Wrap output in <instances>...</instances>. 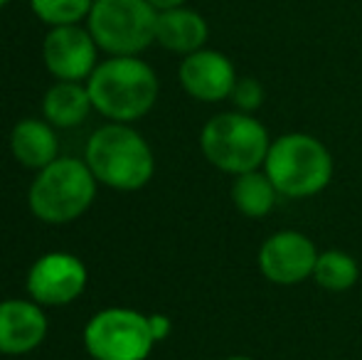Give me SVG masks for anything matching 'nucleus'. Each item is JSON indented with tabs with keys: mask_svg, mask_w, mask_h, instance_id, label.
<instances>
[{
	"mask_svg": "<svg viewBox=\"0 0 362 360\" xmlns=\"http://www.w3.org/2000/svg\"><path fill=\"white\" fill-rule=\"evenodd\" d=\"M264 170L284 197H313L330 185L335 173L333 153L310 134H284L269 146Z\"/></svg>",
	"mask_w": 362,
	"mask_h": 360,
	"instance_id": "nucleus-3",
	"label": "nucleus"
},
{
	"mask_svg": "<svg viewBox=\"0 0 362 360\" xmlns=\"http://www.w3.org/2000/svg\"><path fill=\"white\" fill-rule=\"evenodd\" d=\"M91 109L94 104L89 89L81 82H54L42 96L45 121H49L54 129H74L84 124Z\"/></svg>",
	"mask_w": 362,
	"mask_h": 360,
	"instance_id": "nucleus-15",
	"label": "nucleus"
},
{
	"mask_svg": "<svg viewBox=\"0 0 362 360\" xmlns=\"http://www.w3.org/2000/svg\"><path fill=\"white\" fill-rule=\"evenodd\" d=\"M279 197H281V192L276 190V185H274L264 168L234 175L232 202L244 217H252V220L267 217L276 207Z\"/></svg>",
	"mask_w": 362,
	"mask_h": 360,
	"instance_id": "nucleus-16",
	"label": "nucleus"
},
{
	"mask_svg": "<svg viewBox=\"0 0 362 360\" xmlns=\"http://www.w3.org/2000/svg\"><path fill=\"white\" fill-rule=\"evenodd\" d=\"M84 161L96 182L121 192H136L151 182L156 173V156L134 126L111 124L91 134Z\"/></svg>",
	"mask_w": 362,
	"mask_h": 360,
	"instance_id": "nucleus-2",
	"label": "nucleus"
},
{
	"mask_svg": "<svg viewBox=\"0 0 362 360\" xmlns=\"http://www.w3.org/2000/svg\"><path fill=\"white\" fill-rule=\"evenodd\" d=\"M42 59L57 82H86L99 64V45L81 25H59L45 35Z\"/></svg>",
	"mask_w": 362,
	"mask_h": 360,
	"instance_id": "nucleus-10",
	"label": "nucleus"
},
{
	"mask_svg": "<svg viewBox=\"0 0 362 360\" xmlns=\"http://www.w3.org/2000/svg\"><path fill=\"white\" fill-rule=\"evenodd\" d=\"M156 10H170V8H180L187 0H148Z\"/></svg>",
	"mask_w": 362,
	"mask_h": 360,
	"instance_id": "nucleus-21",
	"label": "nucleus"
},
{
	"mask_svg": "<svg viewBox=\"0 0 362 360\" xmlns=\"http://www.w3.org/2000/svg\"><path fill=\"white\" fill-rule=\"evenodd\" d=\"M318 255V247L308 235L298 230H281L264 240L257 265L267 281L276 286H296L313 277Z\"/></svg>",
	"mask_w": 362,
	"mask_h": 360,
	"instance_id": "nucleus-8",
	"label": "nucleus"
},
{
	"mask_svg": "<svg viewBox=\"0 0 362 360\" xmlns=\"http://www.w3.org/2000/svg\"><path fill=\"white\" fill-rule=\"evenodd\" d=\"M180 87L187 96L205 104H217L232 96V89L237 84V69L227 54L217 50H197V52L182 57L177 69Z\"/></svg>",
	"mask_w": 362,
	"mask_h": 360,
	"instance_id": "nucleus-11",
	"label": "nucleus"
},
{
	"mask_svg": "<svg viewBox=\"0 0 362 360\" xmlns=\"http://www.w3.org/2000/svg\"><path fill=\"white\" fill-rule=\"evenodd\" d=\"M33 298L0 301V353L25 356L42 346L47 338V316Z\"/></svg>",
	"mask_w": 362,
	"mask_h": 360,
	"instance_id": "nucleus-12",
	"label": "nucleus"
},
{
	"mask_svg": "<svg viewBox=\"0 0 362 360\" xmlns=\"http://www.w3.org/2000/svg\"><path fill=\"white\" fill-rule=\"evenodd\" d=\"M94 0H30L35 18H40L49 28L59 25H79L86 20Z\"/></svg>",
	"mask_w": 362,
	"mask_h": 360,
	"instance_id": "nucleus-18",
	"label": "nucleus"
},
{
	"mask_svg": "<svg viewBox=\"0 0 362 360\" xmlns=\"http://www.w3.org/2000/svg\"><path fill=\"white\" fill-rule=\"evenodd\" d=\"M269 146V131L254 114L222 111L212 116L200 134V149L207 163L229 175H242L264 168Z\"/></svg>",
	"mask_w": 362,
	"mask_h": 360,
	"instance_id": "nucleus-5",
	"label": "nucleus"
},
{
	"mask_svg": "<svg viewBox=\"0 0 362 360\" xmlns=\"http://www.w3.org/2000/svg\"><path fill=\"white\" fill-rule=\"evenodd\" d=\"M158 10L148 0H94L86 30L111 57H136L156 42Z\"/></svg>",
	"mask_w": 362,
	"mask_h": 360,
	"instance_id": "nucleus-6",
	"label": "nucleus"
},
{
	"mask_svg": "<svg viewBox=\"0 0 362 360\" xmlns=\"http://www.w3.org/2000/svg\"><path fill=\"white\" fill-rule=\"evenodd\" d=\"M232 104L237 111H244V114H254L259 106L264 104V87L259 79L254 77H239L237 84L232 89Z\"/></svg>",
	"mask_w": 362,
	"mask_h": 360,
	"instance_id": "nucleus-19",
	"label": "nucleus"
},
{
	"mask_svg": "<svg viewBox=\"0 0 362 360\" xmlns=\"http://www.w3.org/2000/svg\"><path fill=\"white\" fill-rule=\"evenodd\" d=\"M96 197V178L86 161L57 158L37 170L28 190L30 212L47 225H67L81 217Z\"/></svg>",
	"mask_w": 362,
	"mask_h": 360,
	"instance_id": "nucleus-4",
	"label": "nucleus"
},
{
	"mask_svg": "<svg viewBox=\"0 0 362 360\" xmlns=\"http://www.w3.org/2000/svg\"><path fill=\"white\" fill-rule=\"evenodd\" d=\"M148 321H151V331H153L156 343L165 341V338L170 336L173 323H170V318H168L165 313H148Z\"/></svg>",
	"mask_w": 362,
	"mask_h": 360,
	"instance_id": "nucleus-20",
	"label": "nucleus"
},
{
	"mask_svg": "<svg viewBox=\"0 0 362 360\" xmlns=\"http://www.w3.org/2000/svg\"><path fill=\"white\" fill-rule=\"evenodd\" d=\"M89 281L84 262L69 252H49L28 272V294L40 306H67L81 296Z\"/></svg>",
	"mask_w": 362,
	"mask_h": 360,
	"instance_id": "nucleus-9",
	"label": "nucleus"
},
{
	"mask_svg": "<svg viewBox=\"0 0 362 360\" xmlns=\"http://www.w3.org/2000/svg\"><path fill=\"white\" fill-rule=\"evenodd\" d=\"M94 111L116 124L144 119L158 101V74L148 62L136 57H109L96 64L86 79Z\"/></svg>",
	"mask_w": 362,
	"mask_h": 360,
	"instance_id": "nucleus-1",
	"label": "nucleus"
},
{
	"mask_svg": "<svg viewBox=\"0 0 362 360\" xmlns=\"http://www.w3.org/2000/svg\"><path fill=\"white\" fill-rule=\"evenodd\" d=\"M153 346L151 321L134 308H104L84 326V348L94 360H146Z\"/></svg>",
	"mask_w": 362,
	"mask_h": 360,
	"instance_id": "nucleus-7",
	"label": "nucleus"
},
{
	"mask_svg": "<svg viewBox=\"0 0 362 360\" xmlns=\"http://www.w3.org/2000/svg\"><path fill=\"white\" fill-rule=\"evenodd\" d=\"M207 37H210V28H207V20L197 10L185 8V5L170 10H158L156 42L168 52L187 57V54L205 47Z\"/></svg>",
	"mask_w": 362,
	"mask_h": 360,
	"instance_id": "nucleus-13",
	"label": "nucleus"
},
{
	"mask_svg": "<svg viewBox=\"0 0 362 360\" xmlns=\"http://www.w3.org/2000/svg\"><path fill=\"white\" fill-rule=\"evenodd\" d=\"M313 279L325 291H350L360 279V265L353 255L340 250H325L318 255Z\"/></svg>",
	"mask_w": 362,
	"mask_h": 360,
	"instance_id": "nucleus-17",
	"label": "nucleus"
},
{
	"mask_svg": "<svg viewBox=\"0 0 362 360\" xmlns=\"http://www.w3.org/2000/svg\"><path fill=\"white\" fill-rule=\"evenodd\" d=\"M10 151L15 161L30 170H42L59 158V139L45 119H23L10 131Z\"/></svg>",
	"mask_w": 362,
	"mask_h": 360,
	"instance_id": "nucleus-14",
	"label": "nucleus"
},
{
	"mask_svg": "<svg viewBox=\"0 0 362 360\" xmlns=\"http://www.w3.org/2000/svg\"><path fill=\"white\" fill-rule=\"evenodd\" d=\"M10 3V0H0V10H3L5 8V5H8Z\"/></svg>",
	"mask_w": 362,
	"mask_h": 360,
	"instance_id": "nucleus-23",
	"label": "nucleus"
},
{
	"mask_svg": "<svg viewBox=\"0 0 362 360\" xmlns=\"http://www.w3.org/2000/svg\"><path fill=\"white\" fill-rule=\"evenodd\" d=\"M224 360H257V358H252V356H229Z\"/></svg>",
	"mask_w": 362,
	"mask_h": 360,
	"instance_id": "nucleus-22",
	"label": "nucleus"
}]
</instances>
